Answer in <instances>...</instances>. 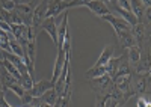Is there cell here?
<instances>
[{
  "instance_id": "9c48e42d",
  "label": "cell",
  "mask_w": 151,
  "mask_h": 107,
  "mask_svg": "<svg viewBox=\"0 0 151 107\" xmlns=\"http://www.w3.org/2000/svg\"><path fill=\"white\" fill-rule=\"evenodd\" d=\"M115 33L119 38V44L122 49H130L132 45H136V39L132 33V29L129 30H115Z\"/></svg>"
},
{
  "instance_id": "83f0119b",
  "label": "cell",
  "mask_w": 151,
  "mask_h": 107,
  "mask_svg": "<svg viewBox=\"0 0 151 107\" xmlns=\"http://www.w3.org/2000/svg\"><path fill=\"white\" fill-rule=\"evenodd\" d=\"M142 5H144L145 8H148V6L151 5V0H142Z\"/></svg>"
},
{
  "instance_id": "8fae6325",
  "label": "cell",
  "mask_w": 151,
  "mask_h": 107,
  "mask_svg": "<svg viewBox=\"0 0 151 107\" xmlns=\"http://www.w3.org/2000/svg\"><path fill=\"white\" fill-rule=\"evenodd\" d=\"M103 18H104L106 21H109L110 24H112V27L115 29V30H129V29H132V27H130V24H129V23L125 21L124 18L116 17V15H113V14L103 15Z\"/></svg>"
},
{
  "instance_id": "d6986e66",
  "label": "cell",
  "mask_w": 151,
  "mask_h": 107,
  "mask_svg": "<svg viewBox=\"0 0 151 107\" xmlns=\"http://www.w3.org/2000/svg\"><path fill=\"white\" fill-rule=\"evenodd\" d=\"M132 33H133L134 39L139 42V47H141L144 39H145V26L142 24V23H137V24H134L132 27Z\"/></svg>"
},
{
  "instance_id": "8992f818",
  "label": "cell",
  "mask_w": 151,
  "mask_h": 107,
  "mask_svg": "<svg viewBox=\"0 0 151 107\" xmlns=\"http://www.w3.org/2000/svg\"><path fill=\"white\" fill-rule=\"evenodd\" d=\"M68 35V12L64 11V15H62V23L58 24V49L64 47V41Z\"/></svg>"
},
{
  "instance_id": "cb8c5ba5",
  "label": "cell",
  "mask_w": 151,
  "mask_h": 107,
  "mask_svg": "<svg viewBox=\"0 0 151 107\" xmlns=\"http://www.w3.org/2000/svg\"><path fill=\"white\" fill-rule=\"evenodd\" d=\"M32 100H33V97H32V93H30L29 91H24V93H23V97L20 98L21 104H24V106H29Z\"/></svg>"
},
{
  "instance_id": "9a60e30c",
  "label": "cell",
  "mask_w": 151,
  "mask_h": 107,
  "mask_svg": "<svg viewBox=\"0 0 151 107\" xmlns=\"http://www.w3.org/2000/svg\"><path fill=\"white\" fill-rule=\"evenodd\" d=\"M125 59V56H121V57H110L109 62L106 63V68H107V74L110 76V78L116 74V71L119 68V65L122 63V61Z\"/></svg>"
},
{
  "instance_id": "5b68a950",
  "label": "cell",
  "mask_w": 151,
  "mask_h": 107,
  "mask_svg": "<svg viewBox=\"0 0 151 107\" xmlns=\"http://www.w3.org/2000/svg\"><path fill=\"white\" fill-rule=\"evenodd\" d=\"M85 6L89 9L91 12L98 15V17H103V15L110 14V9L107 8V5L103 2V0H91V2H88Z\"/></svg>"
},
{
  "instance_id": "6da1fadb",
  "label": "cell",
  "mask_w": 151,
  "mask_h": 107,
  "mask_svg": "<svg viewBox=\"0 0 151 107\" xmlns=\"http://www.w3.org/2000/svg\"><path fill=\"white\" fill-rule=\"evenodd\" d=\"M48 3H50V0H44L42 3H40L33 9V14H32V27L35 29L36 33H38V29L41 27V23L45 18V12H47Z\"/></svg>"
},
{
  "instance_id": "e0dca14e",
  "label": "cell",
  "mask_w": 151,
  "mask_h": 107,
  "mask_svg": "<svg viewBox=\"0 0 151 107\" xmlns=\"http://www.w3.org/2000/svg\"><path fill=\"white\" fill-rule=\"evenodd\" d=\"M136 73L139 76H147L150 74V53L147 54V57L139 59L136 62Z\"/></svg>"
},
{
  "instance_id": "7a4b0ae2",
  "label": "cell",
  "mask_w": 151,
  "mask_h": 107,
  "mask_svg": "<svg viewBox=\"0 0 151 107\" xmlns=\"http://www.w3.org/2000/svg\"><path fill=\"white\" fill-rule=\"evenodd\" d=\"M91 86L94 91L97 92H109L113 89V83H112V78L109 74H103L100 77H94L91 81Z\"/></svg>"
},
{
  "instance_id": "5bb4252c",
  "label": "cell",
  "mask_w": 151,
  "mask_h": 107,
  "mask_svg": "<svg viewBox=\"0 0 151 107\" xmlns=\"http://www.w3.org/2000/svg\"><path fill=\"white\" fill-rule=\"evenodd\" d=\"M40 100H41V106H53L55 107L56 100H58V92H56L55 86L50 88L48 91H45L40 97Z\"/></svg>"
},
{
  "instance_id": "ac0fdd59",
  "label": "cell",
  "mask_w": 151,
  "mask_h": 107,
  "mask_svg": "<svg viewBox=\"0 0 151 107\" xmlns=\"http://www.w3.org/2000/svg\"><path fill=\"white\" fill-rule=\"evenodd\" d=\"M113 51H115V49H113L112 45H106V47H104V50H103V53L100 54V57H98V61H97L95 66L106 65V63L109 62V59L113 56Z\"/></svg>"
},
{
  "instance_id": "277c9868",
  "label": "cell",
  "mask_w": 151,
  "mask_h": 107,
  "mask_svg": "<svg viewBox=\"0 0 151 107\" xmlns=\"http://www.w3.org/2000/svg\"><path fill=\"white\" fill-rule=\"evenodd\" d=\"M41 29L45 30V32L50 35L52 41L58 45V24H56V21H55V17H47V18H44V21L41 23Z\"/></svg>"
},
{
  "instance_id": "ffe728a7",
  "label": "cell",
  "mask_w": 151,
  "mask_h": 107,
  "mask_svg": "<svg viewBox=\"0 0 151 107\" xmlns=\"http://www.w3.org/2000/svg\"><path fill=\"white\" fill-rule=\"evenodd\" d=\"M103 74H107V68L106 65H101V66H92L91 69H88L86 71V77L88 78H94V77H100V76H103Z\"/></svg>"
},
{
  "instance_id": "ba28073f",
  "label": "cell",
  "mask_w": 151,
  "mask_h": 107,
  "mask_svg": "<svg viewBox=\"0 0 151 107\" xmlns=\"http://www.w3.org/2000/svg\"><path fill=\"white\" fill-rule=\"evenodd\" d=\"M150 74L147 76H139L137 74L134 77V88H133V92L134 93H139V95H144L145 92H148L150 89Z\"/></svg>"
},
{
  "instance_id": "52a82bcc",
  "label": "cell",
  "mask_w": 151,
  "mask_h": 107,
  "mask_svg": "<svg viewBox=\"0 0 151 107\" xmlns=\"http://www.w3.org/2000/svg\"><path fill=\"white\" fill-rule=\"evenodd\" d=\"M130 81H132V74H125V76H115L112 77L113 88L121 91L122 93L127 92L130 89Z\"/></svg>"
},
{
  "instance_id": "7402d4cb",
  "label": "cell",
  "mask_w": 151,
  "mask_h": 107,
  "mask_svg": "<svg viewBox=\"0 0 151 107\" xmlns=\"http://www.w3.org/2000/svg\"><path fill=\"white\" fill-rule=\"evenodd\" d=\"M9 33L12 32H6L3 29H0V50L9 51Z\"/></svg>"
},
{
  "instance_id": "603a6c76",
  "label": "cell",
  "mask_w": 151,
  "mask_h": 107,
  "mask_svg": "<svg viewBox=\"0 0 151 107\" xmlns=\"http://www.w3.org/2000/svg\"><path fill=\"white\" fill-rule=\"evenodd\" d=\"M3 65H5V68L8 69V73H9L11 76H14V77H15V78L21 83V74H20V71H18V69H17L14 65H12V63L8 61V59H3Z\"/></svg>"
},
{
  "instance_id": "4316f807",
  "label": "cell",
  "mask_w": 151,
  "mask_h": 107,
  "mask_svg": "<svg viewBox=\"0 0 151 107\" xmlns=\"http://www.w3.org/2000/svg\"><path fill=\"white\" fill-rule=\"evenodd\" d=\"M32 0H14L15 5H24V3H30Z\"/></svg>"
},
{
  "instance_id": "30bf717a",
  "label": "cell",
  "mask_w": 151,
  "mask_h": 107,
  "mask_svg": "<svg viewBox=\"0 0 151 107\" xmlns=\"http://www.w3.org/2000/svg\"><path fill=\"white\" fill-rule=\"evenodd\" d=\"M53 86H55V83H52V80L50 81L48 80H41L38 83H33V86H32V89H29V92L32 93L33 98H40L45 91H48L50 88H53Z\"/></svg>"
},
{
  "instance_id": "7c38bea8",
  "label": "cell",
  "mask_w": 151,
  "mask_h": 107,
  "mask_svg": "<svg viewBox=\"0 0 151 107\" xmlns=\"http://www.w3.org/2000/svg\"><path fill=\"white\" fill-rule=\"evenodd\" d=\"M64 61H65V50H64V47H60V49H58V57H56V62H55V68H53L52 83H56V80L59 78L62 66H64Z\"/></svg>"
},
{
  "instance_id": "3957f363",
  "label": "cell",
  "mask_w": 151,
  "mask_h": 107,
  "mask_svg": "<svg viewBox=\"0 0 151 107\" xmlns=\"http://www.w3.org/2000/svg\"><path fill=\"white\" fill-rule=\"evenodd\" d=\"M67 9H68V2H64V0H50L47 12H45V18L47 17H56Z\"/></svg>"
},
{
  "instance_id": "4fadbf2b",
  "label": "cell",
  "mask_w": 151,
  "mask_h": 107,
  "mask_svg": "<svg viewBox=\"0 0 151 107\" xmlns=\"http://www.w3.org/2000/svg\"><path fill=\"white\" fill-rule=\"evenodd\" d=\"M110 12H118V14H119V17H121V18H124V20L130 24V27H133L134 24H137V18L134 17V14H133V12H130V11L122 9V8H121V6H118V5L113 6Z\"/></svg>"
},
{
  "instance_id": "44dd1931",
  "label": "cell",
  "mask_w": 151,
  "mask_h": 107,
  "mask_svg": "<svg viewBox=\"0 0 151 107\" xmlns=\"http://www.w3.org/2000/svg\"><path fill=\"white\" fill-rule=\"evenodd\" d=\"M127 50H129V61L136 65V62L141 59V47L139 45H132Z\"/></svg>"
},
{
  "instance_id": "484cf974",
  "label": "cell",
  "mask_w": 151,
  "mask_h": 107,
  "mask_svg": "<svg viewBox=\"0 0 151 107\" xmlns=\"http://www.w3.org/2000/svg\"><path fill=\"white\" fill-rule=\"evenodd\" d=\"M137 106H139V107H150V101H145V100L139 98V101H137Z\"/></svg>"
},
{
  "instance_id": "f1b7e54d",
  "label": "cell",
  "mask_w": 151,
  "mask_h": 107,
  "mask_svg": "<svg viewBox=\"0 0 151 107\" xmlns=\"http://www.w3.org/2000/svg\"><path fill=\"white\" fill-rule=\"evenodd\" d=\"M0 20H3V17H2V14H0ZM3 21H5V20H3Z\"/></svg>"
},
{
  "instance_id": "d4e9b609",
  "label": "cell",
  "mask_w": 151,
  "mask_h": 107,
  "mask_svg": "<svg viewBox=\"0 0 151 107\" xmlns=\"http://www.w3.org/2000/svg\"><path fill=\"white\" fill-rule=\"evenodd\" d=\"M88 2L91 0H73V2H68V8H76V6H85Z\"/></svg>"
},
{
  "instance_id": "2e32d148",
  "label": "cell",
  "mask_w": 151,
  "mask_h": 107,
  "mask_svg": "<svg viewBox=\"0 0 151 107\" xmlns=\"http://www.w3.org/2000/svg\"><path fill=\"white\" fill-rule=\"evenodd\" d=\"M130 6H132V12L137 18V23H142L144 12H145V6L142 5L141 0H130Z\"/></svg>"
}]
</instances>
